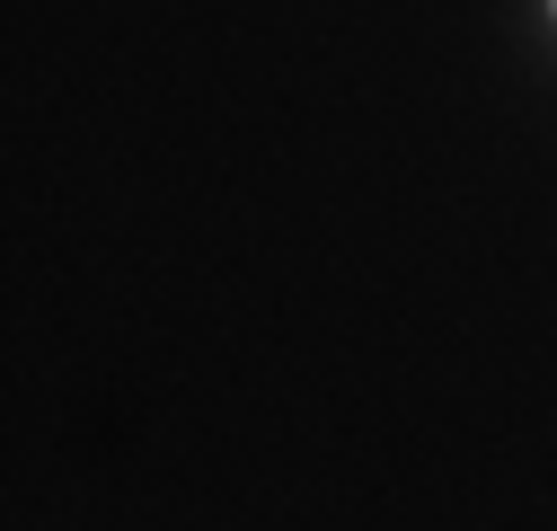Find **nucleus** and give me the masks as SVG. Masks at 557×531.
Returning a JSON list of instances; mask_svg holds the SVG:
<instances>
[]
</instances>
